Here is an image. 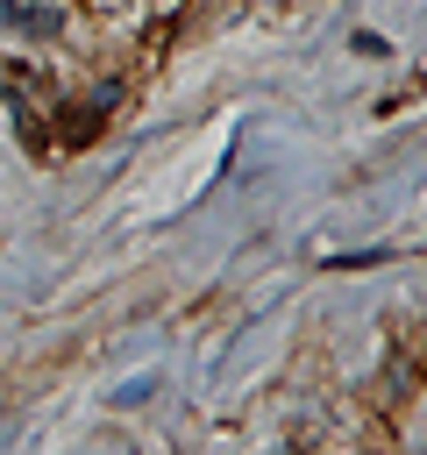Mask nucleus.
<instances>
[{
  "label": "nucleus",
  "mask_w": 427,
  "mask_h": 455,
  "mask_svg": "<svg viewBox=\"0 0 427 455\" xmlns=\"http://www.w3.org/2000/svg\"><path fill=\"white\" fill-rule=\"evenodd\" d=\"M384 370H391V398H406V384H420V377H427V348H420L413 334H399V341H391V363H384Z\"/></svg>",
  "instance_id": "1"
},
{
  "label": "nucleus",
  "mask_w": 427,
  "mask_h": 455,
  "mask_svg": "<svg viewBox=\"0 0 427 455\" xmlns=\"http://www.w3.org/2000/svg\"><path fill=\"white\" fill-rule=\"evenodd\" d=\"M157 391H164V377H157V370H142V377H121V384L107 391V412H142Z\"/></svg>",
  "instance_id": "2"
},
{
  "label": "nucleus",
  "mask_w": 427,
  "mask_h": 455,
  "mask_svg": "<svg viewBox=\"0 0 427 455\" xmlns=\"http://www.w3.org/2000/svg\"><path fill=\"white\" fill-rule=\"evenodd\" d=\"M7 21H14L21 36H36V43H50V36L64 28V14H57V7H7Z\"/></svg>",
  "instance_id": "3"
},
{
  "label": "nucleus",
  "mask_w": 427,
  "mask_h": 455,
  "mask_svg": "<svg viewBox=\"0 0 427 455\" xmlns=\"http://www.w3.org/2000/svg\"><path fill=\"white\" fill-rule=\"evenodd\" d=\"M349 50H356V57H370V64H377V57H391V43H384L377 28H356V36H349Z\"/></svg>",
  "instance_id": "4"
}]
</instances>
